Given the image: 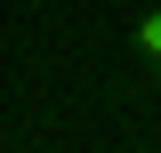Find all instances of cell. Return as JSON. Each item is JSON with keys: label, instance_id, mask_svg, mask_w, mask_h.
I'll return each instance as SVG.
<instances>
[{"label": "cell", "instance_id": "cell-1", "mask_svg": "<svg viewBox=\"0 0 161 153\" xmlns=\"http://www.w3.org/2000/svg\"><path fill=\"white\" fill-rule=\"evenodd\" d=\"M129 40H137V57H145V65H161V8H145Z\"/></svg>", "mask_w": 161, "mask_h": 153}]
</instances>
